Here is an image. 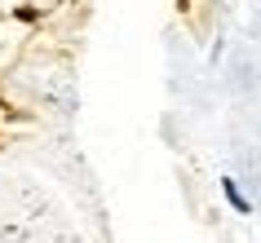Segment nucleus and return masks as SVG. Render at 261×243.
I'll return each instance as SVG.
<instances>
[{
  "mask_svg": "<svg viewBox=\"0 0 261 243\" xmlns=\"http://www.w3.org/2000/svg\"><path fill=\"white\" fill-rule=\"evenodd\" d=\"M221 195H226V203H230V208H234L239 217H248V212H252V203H248V195H244V190L234 186V177H221Z\"/></svg>",
  "mask_w": 261,
  "mask_h": 243,
  "instance_id": "1",
  "label": "nucleus"
}]
</instances>
